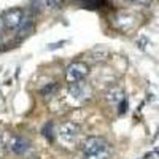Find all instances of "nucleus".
Here are the masks:
<instances>
[{
  "label": "nucleus",
  "mask_w": 159,
  "mask_h": 159,
  "mask_svg": "<svg viewBox=\"0 0 159 159\" xmlns=\"http://www.w3.org/2000/svg\"><path fill=\"white\" fill-rule=\"evenodd\" d=\"M57 89H59L57 83H49L48 86H45L42 91H40V94H42L43 97H51V96H54L57 92Z\"/></svg>",
  "instance_id": "1a4fd4ad"
},
{
  "label": "nucleus",
  "mask_w": 159,
  "mask_h": 159,
  "mask_svg": "<svg viewBox=\"0 0 159 159\" xmlns=\"http://www.w3.org/2000/svg\"><path fill=\"white\" fill-rule=\"evenodd\" d=\"M137 43H139V46H140V48L143 49V48H145V45H143V43H147V40H145V38H140V40H139Z\"/></svg>",
  "instance_id": "dca6fc26"
},
{
  "label": "nucleus",
  "mask_w": 159,
  "mask_h": 159,
  "mask_svg": "<svg viewBox=\"0 0 159 159\" xmlns=\"http://www.w3.org/2000/svg\"><path fill=\"white\" fill-rule=\"evenodd\" d=\"M88 73H89L88 64L81 62V61H75L67 67V70H65V81H67L69 84L83 81V80L88 76Z\"/></svg>",
  "instance_id": "f257e3e1"
},
{
  "label": "nucleus",
  "mask_w": 159,
  "mask_h": 159,
  "mask_svg": "<svg viewBox=\"0 0 159 159\" xmlns=\"http://www.w3.org/2000/svg\"><path fill=\"white\" fill-rule=\"evenodd\" d=\"M7 148L10 151H13L15 154L22 156L30 150V143H29L27 139H24L21 135H10L7 139Z\"/></svg>",
  "instance_id": "423d86ee"
},
{
  "label": "nucleus",
  "mask_w": 159,
  "mask_h": 159,
  "mask_svg": "<svg viewBox=\"0 0 159 159\" xmlns=\"http://www.w3.org/2000/svg\"><path fill=\"white\" fill-rule=\"evenodd\" d=\"M108 54H110V49L103 45H97L89 51V57L92 62H103L108 57Z\"/></svg>",
  "instance_id": "6e6552de"
},
{
  "label": "nucleus",
  "mask_w": 159,
  "mask_h": 159,
  "mask_svg": "<svg viewBox=\"0 0 159 159\" xmlns=\"http://www.w3.org/2000/svg\"><path fill=\"white\" fill-rule=\"evenodd\" d=\"M45 5H46L49 10H57V8H61V5H62V0H45Z\"/></svg>",
  "instance_id": "9b49d317"
},
{
  "label": "nucleus",
  "mask_w": 159,
  "mask_h": 159,
  "mask_svg": "<svg viewBox=\"0 0 159 159\" xmlns=\"http://www.w3.org/2000/svg\"><path fill=\"white\" fill-rule=\"evenodd\" d=\"M69 96H70V99H73L78 103L86 102L92 96V88L86 81H78V83L69 84Z\"/></svg>",
  "instance_id": "20e7f679"
},
{
  "label": "nucleus",
  "mask_w": 159,
  "mask_h": 159,
  "mask_svg": "<svg viewBox=\"0 0 159 159\" xmlns=\"http://www.w3.org/2000/svg\"><path fill=\"white\" fill-rule=\"evenodd\" d=\"M80 126L73 121H65L59 126V130H57V135H59V140L64 143V145H72L75 143L76 137L80 135Z\"/></svg>",
  "instance_id": "7ed1b4c3"
},
{
  "label": "nucleus",
  "mask_w": 159,
  "mask_h": 159,
  "mask_svg": "<svg viewBox=\"0 0 159 159\" xmlns=\"http://www.w3.org/2000/svg\"><path fill=\"white\" fill-rule=\"evenodd\" d=\"M64 43H65V40H62V42H57V43H52V45H49V46H48V49H49V51H52V49H57V48H61Z\"/></svg>",
  "instance_id": "4468645a"
},
{
  "label": "nucleus",
  "mask_w": 159,
  "mask_h": 159,
  "mask_svg": "<svg viewBox=\"0 0 159 159\" xmlns=\"http://www.w3.org/2000/svg\"><path fill=\"white\" fill-rule=\"evenodd\" d=\"M2 19H3L5 29H8V30H18L22 25V22L25 21L24 10L22 8H11V10H8L5 13V16Z\"/></svg>",
  "instance_id": "39448f33"
},
{
  "label": "nucleus",
  "mask_w": 159,
  "mask_h": 159,
  "mask_svg": "<svg viewBox=\"0 0 159 159\" xmlns=\"http://www.w3.org/2000/svg\"><path fill=\"white\" fill-rule=\"evenodd\" d=\"M103 97L108 103L118 105V103H121L124 100V89L121 86H111V88H108L107 91H105Z\"/></svg>",
  "instance_id": "0eeeda50"
},
{
  "label": "nucleus",
  "mask_w": 159,
  "mask_h": 159,
  "mask_svg": "<svg viewBox=\"0 0 159 159\" xmlns=\"http://www.w3.org/2000/svg\"><path fill=\"white\" fill-rule=\"evenodd\" d=\"M111 148V145L105 140L103 137H97V135H92V137H88L84 142H83V153L84 156H92V154H97V153H102L105 150Z\"/></svg>",
  "instance_id": "f03ea898"
},
{
  "label": "nucleus",
  "mask_w": 159,
  "mask_h": 159,
  "mask_svg": "<svg viewBox=\"0 0 159 159\" xmlns=\"http://www.w3.org/2000/svg\"><path fill=\"white\" fill-rule=\"evenodd\" d=\"M129 3H134V5H140V7H148L151 3V0H126Z\"/></svg>",
  "instance_id": "ddd939ff"
},
{
  "label": "nucleus",
  "mask_w": 159,
  "mask_h": 159,
  "mask_svg": "<svg viewBox=\"0 0 159 159\" xmlns=\"http://www.w3.org/2000/svg\"><path fill=\"white\" fill-rule=\"evenodd\" d=\"M7 140H5V137H3V134L0 132V157H2L5 153H7Z\"/></svg>",
  "instance_id": "f8f14e48"
},
{
  "label": "nucleus",
  "mask_w": 159,
  "mask_h": 159,
  "mask_svg": "<svg viewBox=\"0 0 159 159\" xmlns=\"http://www.w3.org/2000/svg\"><path fill=\"white\" fill-rule=\"evenodd\" d=\"M119 107H121V108H119V113H126V110H127V102H126V99L119 103Z\"/></svg>",
  "instance_id": "2eb2a0df"
},
{
  "label": "nucleus",
  "mask_w": 159,
  "mask_h": 159,
  "mask_svg": "<svg viewBox=\"0 0 159 159\" xmlns=\"http://www.w3.org/2000/svg\"><path fill=\"white\" fill-rule=\"evenodd\" d=\"M111 156V148L105 150L102 153H97V154H92V156H84V159H108Z\"/></svg>",
  "instance_id": "9d476101"
}]
</instances>
